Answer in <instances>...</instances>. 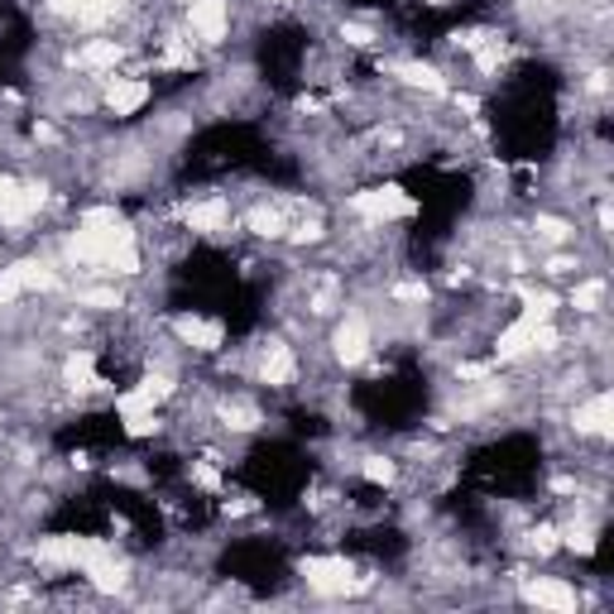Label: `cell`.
Masks as SVG:
<instances>
[{
	"instance_id": "9a60e30c",
	"label": "cell",
	"mask_w": 614,
	"mask_h": 614,
	"mask_svg": "<svg viewBox=\"0 0 614 614\" xmlns=\"http://www.w3.org/2000/svg\"><path fill=\"white\" fill-rule=\"evenodd\" d=\"M125 298L116 284H102V288H77V307H92V313H116Z\"/></svg>"
},
{
	"instance_id": "ffe728a7",
	"label": "cell",
	"mask_w": 614,
	"mask_h": 614,
	"mask_svg": "<svg viewBox=\"0 0 614 614\" xmlns=\"http://www.w3.org/2000/svg\"><path fill=\"white\" fill-rule=\"evenodd\" d=\"M49 10H53V15H63V20H77L82 0H49Z\"/></svg>"
},
{
	"instance_id": "e0dca14e",
	"label": "cell",
	"mask_w": 614,
	"mask_h": 614,
	"mask_svg": "<svg viewBox=\"0 0 614 614\" xmlns=\"http://www.w3.org/2000/svg\"><path fill=\"white\" fill-rule=\"evenodd\" d=\"M600 303H605V284H600V278L571 288V307H576V313H600Z\"/></svg>"
},
{
	"instance_id": "44dd1931",
	"label": "cell",
	"mask_w": 614,
	"mask_h": 614,
	"mask_svg": "<svg viewBox=\"0 0 614 614\" xmlns=\"http://www.w3.org/2000/svg\"><path fill=\"white\" fill-rule=\"evenodd\" d=\"M0 307H6V303H0Z\"/></svg>"
},
{
	"instance_id": "30bf717a",
	"label": "cell",
	"mask_w": 614,
	"mask_h": 614,
	"mask_svg": "<svg viewBox=\"0 0 614 614\" xmlns=\"http://www.w3.org/2000/svg\"><path fill=\"white\" fill-rule=\"evenodd\" d=\"M188 231L192 235H226L231 231V202L226 198H202L188 207Z\"/></svg>"
},
{
	"instance_id": "5b68a950",
	"label": "cell",
	"mask_w": 614,
	"mask_h": 614,
	"mask_svg": "<svg viewBox=\"0 0 614 614\" xmlns=\"http://www.w3.org/2000/svg\"><path fill=\"white\" fill-rule=\"evenodd\" d=\"M49 192L39 183H10L6 192H0V226L10 231H24L30 221L39 216V207H44Z\"/></svg>"
},
{
	"instance_id": "ba28073f",
	"label": "cell",
	"mask_w": 614,
	"mask_h": 614,
	"mask_svg": "<svg viewBox=\"0 0 614 614\" xmlns=\"http://www.w3.org/2000/svg\"><path fill=\"white\" fill-rule=\"evenodd\" d=\"M149 96H154V87L145 77H110L106 92H102V106L110 116H135V110L149 106Z\"/></svg>"
},
{
	"instance_id": "9c48e42d",
	"label": "cell",
	"mask_w": 614,
	"mask_h": 614,
	"mask_svg": "<svg viewBox=\"0 0 614 614\" xmlns=\"http://www.w3.org/2000/svg\"><path fill=\"white\" fill-rule=\"evenodd\" d=\"M173 331H178V341L192 346V351H202V356H216L221 346H226V327H221L216 317H198V313L178 317Z\"/></svg>"
},
{
	"instance_id": "5bb4252c",
	"label": "cell",
	"mask_w": 614,
	"mask_h": 614,
	"mask_svg": "<svg viewBox=\"0 0 614 614\" xmlns=\"http://www.w3.org/2000/svg\"><path fill=\"white\" fill-rule=\"evenodd\" d=\"M250 231L264 235V241H278V235L288 231V216L278 212V207H255V212H250Z\"/></svg>"
},
{
	"instance_id": "7c38bea8",
	"label": "cell",
	"mask_w": 614,
	"mask_h": 614,
	"mask_svg": "<svg viewBox=\"0 0 614 614\" xmlns=\"http://www.w3.org/2000/svg\"><path fill=\"white\" fill-rule=\"evenodd\" d=\"M125 59V49L116 44V39H92V44L77 49V67L82 73H116Z\"/></svg>"
},
{
	"instance_id": "8fae6325",
	"label": "cell",
	"mask_w": 614,
	"mask_h": 614,
	"mask_svg": "<svg viewBox=\"0 0 614 614\" xmlns=\"http://www.w3.org/2000/svg\"><path fill=\"white\" fill-rule=\"evenodd\" d=\"M610 413H614V399H610V389H600V394L585 399L571 417H576V432H585V437H605V432H610Z\"/></svg>"
},
{
	"instance_id": "d6986e66",
	"label": "cell",
	"mask_w": 614,
	"mask_h": 614,
	"mask_svg": "<svg viewBox=\"0 0 614 614\" xmlns=\"http://www.w3.org/2000/svg\"><path fill=\"white\" fill-rule=\"evenodd\" d=\"M567 548L581 552V557H591V552H595V528H591V523H581V528L571 523V528H567Z\"/></svg>"
},
{
	"instance_id": "2e32d148",
	"label": "cell",
	"mask_w": 614,
	"mask_h": 614,
	"mask_svg": "<svg viewBox=\"0 0 614 614\" xmlns=\"http://www.w3.org/2000/svg\"><path fill=\"white\" fill-rule=\"evenodd\" d=\"M221 417H226L231 432H255L260 427V409H255V403H245V399L226 403V413H221Z\"/></svg>"
},
{
	"instance_id": "4fadbf2b",
	"label": "cell",
	"mask_w": 614,
	"mask_h": 614,
	"mask_svg": "<svg viewBox=\"0 0 614 614\" xmlns=\"http://www.w3.org/2000/svg\"><path fill=\"white\" fill-rule=\"evenodd\" d=\"M394 73L409 82V87H423V92H446V82H442V73L432 63H399Z\"/></svg>"
},
{
	"instance_id": "7a4b0ae2",
	"label": "cell",
	"mask_w": 614,
	"mask_h": 614,
	"mask_svg": "<svg viewBox=\"0 0 614 614\" xmlns=\"http://www.w3.org/2000/svg\"><path fill=\"white\" fill-rule=\"evenodd\" d=\"M298 571H303L307 591H317V595H351L356 585H360L356 567L346 562V557H307Z\"/></svg>"
},
{
	"instance_id": "6da1fadb",
	"label": "cell",
	"mask_w": 614,
	"mask_h": 614,
	"mask_svg": "<svg viewBox=\"0 0 614 614\" xmlns=\"http://www.w3.org/2000/svg\"><path fill=\"white\" fill-rule=\"evenodd\" d=\"M351 212H356V216H366L370 226H384V221L413 216V198H409L403 188L384 183V188H366V192H356V198H351Z\"/></svg>"
},
{
	"instance_id": "ac0fdd59",
	"label": "cell",
	"mask_w": 614,
	"mask_h": 614,
	"mask_svg": "<svg viewBox=\"0 0 614 614\" xmlns=\"http://www.w3.org/2000/svg\"><path fill=\"white\" fill-rule=\"evenodd\" d=\"M360 476H366L370 485H389L399 476V466H394V456H366L360 460Z\"/></svg>"
},
{
	"instance_id": "52a82bcc",
	"label": "cell",
	"mask_w": 614,
	"mask_h": 614,
	"mask_svg": "<svg viewBox=\"0 0 614 614\" xmlns=\"http://www.w3.org/2000/svg\"><path fill=\"white\" fill-rule=\"evenodd\" d=\"M255 380L269 384V389H288L293 380H298V360H293V351L284 341H264L260 356H255Z\"/></svg>"
},
{
	"instance_id": "277c9868",
	"label": "cell",
	"mask_w": 614,
	"mask_h": 614,
	"mask_svg": "<svg viewBox=\"0 0 614 614\" xmlns=\"http://www.w3.org/2000/svg\"><path fill=\"white\" fill-rule=\"evenodd\" d=\"M370 322L360 313H346L341 322H337V331H331V356H337V366H346V370H356L360 360L370 356Z\"/></svg>"
},
{
	"instance_id": "8992f818",
	"label": "cell",
	"mask_w": 614,
	"mask_h": 614,
	"mask_svg": "<svg viewBox=\"0 0 614 614\" xmlns=\"http://www.w3.org/2000/svg\"><path fill=\"white\" fill-rule=\"evenodd\" d=\"M523 600L538 610H552V614H576V605H581L576 585L562 581V576H533L523 585Z\"/></svg>"
},
{
	"instance_id": "3957f363",
	"label": "cell",
	"mask_w": 614,
	"mask_h": 614,
	"mask_svg": "<svg viewBox=\"0 0 614 614\" xmlns=\"http://www.w3.org/2000/svg\"><path fill=\"white\" fill-rule=\"evenodd\" d=\"M188 30L198 34V44H226L231 34V0H183Z\"/></svg>"
}]
</instances>
